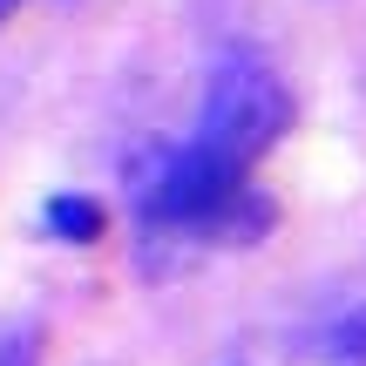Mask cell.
<instances>
[{
	"instance_id": "5b68a950",
	"label": "cell",
	"mask_w": 366,
	"mask_h": 366,
	"mask_svg": "<svg viewBox=\"0 0 366 366\" xmlns=\"http://www.w3.org/2000/svg\"><path fill=\"white\" fill-rule=\"evenodd\" d=\"M0 366H41L34 326H0Z\"/></svg>"
},
{
	"instance_id": "3957f363",
	"label": "cell",
	"mask_w": 366,
	"mask_h": 366,
	"mask_svg": "<svg viewBox=\"0 0 366 366\" xmlns=\"http://www.w3.org/2000/svg\"><path fill=\"white\" fill-rule=\"evenodd\" d=\"M41 224H48V237H61V244H95V237H102V204L61 190V197H48Z\"/></svg>"
},
{
	"instance_id": "7a4b0ae2",
	"label": "cell",
	"mask_w": 366,
	"mask_h": 366,
	"mask_svg": "<svg viewBox=\"0 0 366 366\" xmlns=\"http://www.w3.org/2000/svg\"><path fill=\"white\" fill-rule=\"evenodd\" d=\"M244 177L251 170L210 157L204 143L163 149L157 170L143 177V224L170 237H224V231H237V210L251 197Z\"/></svg>"
},
{
	"instance_id": "8992f818",
	"label": "cell",
	"mask_w": 366,
	"mask_h": 366,
	"mask_svg": "<svg viewBox=\"0 0 366 366\" xmlns=\"http://www.w3.org/2000/svg\"><path fill=\"white\" fill-rule=\"evenodd\" d=\"M14 7H21V0H0V27H7V14H14Z\"/></svg>"
},
{
	"instance_id": "277c9868",
	"label": "cell",
	"mask_w": 366,
	"mask_h": 366,
	"mask_svg": "<svg viewBox=\"0 0 366 366\" xmlns=\"http://www.w3.org/2000/svg\"><path fill=\"white\" fill-rule=\"evenodd\" d=\"M326 353H332V366H366V305H353V312L326 332Z\"/></svg>"
},
{
	"instance_id": "6da1fadb",
	"label": "cell",
	"mask_w": 366,
	"mask_h": 366,
	"mask_svg": "<svg viewBox=\"0 0 366 366\" xmlns=\"http://www.w3.org/2000/svg\"><path fill=\"white\" fill-rule=\"evenodd\" d=\"M285 122H292V95L278 81V68L258 48H231V54H217V68L204 81V109H197L190 143H204L210 157L251 170L285 136Z\"/></svg>"
}]
</instances>
